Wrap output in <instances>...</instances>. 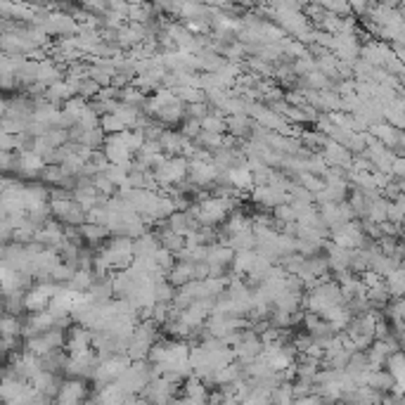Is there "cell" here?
I'll return each instance as SVG.
<instances>
[{
    "label": "cell",
    "instance_id": "1",
    "mask_svg": "<svg viewBox=\"0 0 405 405\" xmlns=\"http://www.w3.org/2000/svg\"><path fill=\"white\" fill-rule=\"evenodd\" d=\"M62 332L59 330H50V332H43V335H36V337H29V342H26V351L31 355H36V358H43V355L57 351L59 346H62Z\"/></svg>",
    "mask_w": 405,
    "mask_h": 405
},
{
    "label": "cell",
    "instance_id": "2",
    "mask_svg": "<svg viewBox=\"0 0 405 405\" xmlns=\"http://www.w3.org/2000/svg\"><path fill=\"white\" fill-rule=\"evenodd\" d=\"M57 292L59 289L52 287V284H38V287H34L24 297V301H21V308L29 310V313H41V310H46V306L50 304L52 297Z\"/></svg>",
    "mask_w": 405,
    "mask_h": 405
},
{
    "label": "cell",
    "instance_id": "3",
    "mask_svg": "<svg viewBox=\"0 0 405 405\" xmlns=\"http://www.w3.org/2000/svg\"><path fill=\"white\" fill-rule=\"evenodd\" d=\"M86 386L81 379H69L62 382L57 391V405H83Z\"/></svg>",
    "mask_w": 405,
    "mask_h": 405
},
{
    "label": "cell",
    "instance_id": "4",
    "mask_svg": "<svg viewBox=\"0 0 405 405\" xmlns=\"http://www.w3.org/2000/svg\"><path fill=\"white\" fill-rule=\"evenodd\" d=\"M192 178L197 183H211V180H216V168L209 166V164H195Z\"/></svg>",
    "mask_w": 405,
    "mask_h": 405
},
{
    "label": "cell",
    "instance_id": "5",
    "mask_svg": "<svg viewBox=\"0 0 405 405\" xmlns=\"http://www.w3.org/2000/svg\"><path fill=\"white\" fill-rule=\"evenodd\" d=\"M292 405H325L320 396H304V398H297Z\"/></svg>",
    "mask_w": 405,
    "mask_h": 405
}]
</instances>
